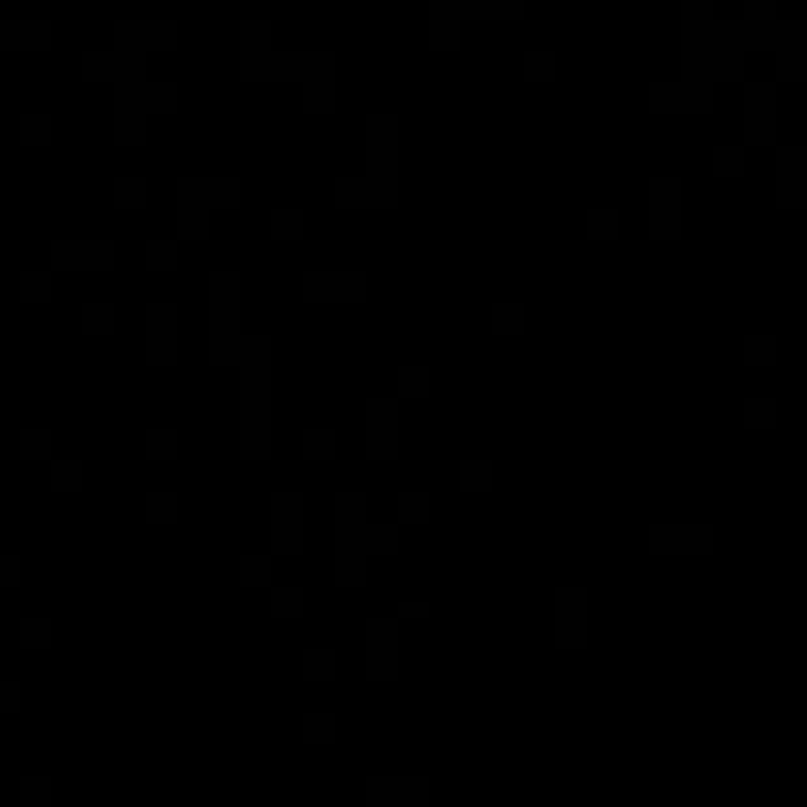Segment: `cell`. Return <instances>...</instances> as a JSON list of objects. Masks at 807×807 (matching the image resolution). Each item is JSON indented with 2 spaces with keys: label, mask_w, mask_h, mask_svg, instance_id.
Returning a JSON list of instances; mask_svg holds the SVG:
<instances>
[{
  "label": "cell",
  "mask_w": 807,
  "mask_h": 807,
  "mask_svg": "<svg viewBox=\"0 0 807 807\" xmlns=\"http://www.w3.org/2000/svg\"><path fill=\"white\" fill-rule=\"evenodd\" d=\"M366 272H355V268H343V272H327V268H315V272L304 276L300 292L312 304H358L366 296Z\"/></svg>",
  "instance_id": "1"
},
{
  "label": "cell",
  "mask_w": 807,
  "mask_h": 807,
  "mask_svg": "<svg viewBox=\"0 0 807 807\" xmlns=\"http://www.w3.org/2000/svg\"><path fill=\"white\" fill-rule=\"evenodd\" d=\"M146 358L154 366L177 363V307L166 300L146 307Z\"/></svg>",
  "instance_id": "2"
},
{
  "label": "cell",
  "mask_w": 807,
  "mask_h": 807,
  "mask_svg": "<svg viewBox=\"0 0 807 807\" xmlns=\"http://www.w3.org/2000/svg\"><path fill=\"white\" fill-rule=\"evenodd\" d=\"M744 134L756 146H768L776 134V83H744Z\"/></svg>",
  "instance_id": "3"
},
{
  "label": "cell",
  "mask_w": 807,
  "mask_h": 807,
  "mask_svg": "<svg viewBox=\"0 0 807 807\" xmlns=\"http://www.w3.org/2000/svg\"><path fill=\"white\" fill-rule=\"evenodd\" d=\"M245 197L241 177H202V174H189L177 177V202H193L205 209H228Z\"/></svg>",
  "instance_id": "4"
},
{
  "label": "cell",
  "mask_w": 807,
  "mask_h": 807,
  "mask_svg": "<svg viewBox=\"0 0 807 807\" xmlns=\"http://www.w3.org/2000/svg\"><path fill=\"white\" fill-rule=\"evenodd\" d=\"M650 547L657 555H701L713 547L709 524H654Z\"/></svg>",
  "instance_id": "5"
},
{
  "label": "cell",
  "mask_w": 807,
  "mask_h": 807,
  "mask_svg": "<svg viewBox=\"0 0 807 807\" xmlns=\"http://www.w3.org/2000/svg\"><path fill=\"white\" fill-rule=\"evenodd\" d=\"M366 800L378 807H417L430 800V780L425 776H371Z\"/></svg>",
  "instance_id": "6"
},
{
  "label": "cell",
  "mask_w": 807,
  "mask_h": 807,
  "mask_svg": "<svg viewBox=\"0 0 807 807\" xmlns=\"http://www.w3.org/2000/svg\"><path fill=\"white\" fill-rule=\"evenodd\" d=\"M52 261L59 268H87V272H99V268L115 264V241H56Z\"/></svg>",
  "instance_id": "7"
},
{
  "label": "cell",
  "mask_w": 807,
  "mask_h": 807,
  "mask_svg": "<svg viewBox=\"0 0 807 807\" xmlns=\"http://www.w3.org/2000/svg\"><path fill=\"white\" fill-rule=\"evenodd\" d=\"M115 138L123 146L146 142V111L134 99V83H115Z\"/></svg>",
  "instance_id": "8"
},
{
  "label": "cell",
  "mask_w": 807,
  "mask_h": 807,
  "mask_svg": "<svg viewBox=\"0 0 807 807\" xmlns=\"http://www.w3.org/2000/svg\"><path fill=\"white\" fill-rule=\"evenodd\" d=\"M241 276L221 268V272H209V320H225V315H241Z\"/></svg>",
  "instance_id": "9"
},
{
  "label": "cell",
  "mask_w": 807,
  "mask_h": 807,
  "mask_svg": "<svg viewBox=\"0 0 807 807\" xmlns=\"http://www.w3.org/2000/svg\"><path fill=\"white\" fill-rule=\"evenodd\" d=\"M335 575L343 587H363L366 583V547L355 536H335Z\"/></svg>",
  "instance_id": "10"
},
{
  "label": "cell",
  "mask_w": 807,
  "mask_h": 807,
  "mask_svg": "<svg viewBox=\"0 0 807 807\" xmlns=\"http://www.w3.org/2000/svg\"><path fill=\"white\" fill-rule=\"evenodd\" d=\"M241 315H225V320H209V358L217 366H233L241 355Z\"/></svg>",
  "instance_id": "11"
},
{
  "label": "cell",
  "mask_w": 807,
  "mask_h": 807,
  "mask_svg": "<svg viewBox=\"0 0 807 807\" xmlns=\"http://www.w3.org/2000/svg\"><path fill=\"white\" fill-rule=\"evenodd\" d=\"M241 450L248 461H264L272 453V410L241 414Z\"/></svg>",
  "instance_id": "12"
},
{
  "label": "cell",
  "mask_w": 807,
  "mask_h": 807,
  "mask_svg": "<svg viewBox=\"0 0 807 807\" xmlns=\"http://www.w3.org/2000/svg\"><path fill=\"white\" fill-rule=\"evenodd\" d=\"M134 99L142 103L146 115H169L177 111V103H182V91H177V83H166V79H138L134 83Z\"/></svg>",
  "instance_id": "13"
},
{
  "label": "cell",
  "mask_w": 807,
  "mask_h": 807,
  "mask_svg": "<svg viewBox=\"0 0 807 807\" xmlns=\"http://www.w3.org/2000/svg\"><path fill=\"white\" fill-rule=\"evenodd\" d=\"M363 520H366V496L355 493V488L335 493V536H355Z\"/></svg>",
  "instance_id": "14"
},
{
  "label": "cell",
  "mask_w": 807,
  "mask_h": 807,
  "mask_svg": "<svg viewBox=\"0 0 807 807\" xmlns=\"http://www.w3.org/2000/svg\"><path fill=\"white\" fill-rule=\"evenodd\" d=\"M366 146L371 154H398V115L378 111L366 118Z\"/></svg>",
  "instance_id": "15"
},
{
  "label": "cell",
  "mask_w": 807,
  "mask_h": 807,
  "mask_svg": "<svg viewBox=\"0 0 807 807\" xmlns=\"http://www.w3.org/2000/svg\"><path fill=\"white\" fill-rule=\"evenodd\" d=\"M358 540L366 555H394L398 552V524H358Z\"/></svg>",
  "instance_id": "16"
},
{
  "label": "cell",
  "mask_w": 807,
  "mask_h": 807,
  "mask_svg": "<svg viewBox=\"0 0 807 807\" xmlns=\"http://www.w3.org/2000/svg\"><path fill=\"white\" fill-rule=\"evenodd\" d=\"M202 236H209V209L177 202V241H202Z\"/></svg>",
  "instance_id": "17"
},
{
  "label": "cell",
  "mask_w": 807,
  "mask_h": 807,
  "mask_svg": "<svg viewBox=\"0 0 807 807\" xmlns=\"http://www.w3.org/2000/svg\"><path fill=\"white\" fill-rule=\"evenodd\" d=\"M307 606V595L304 587L288 583V587H272V599H268V611L276 614V619H300Z\"/></svg>",
  "instance_id": "18"
},
{
  "label": "cell",
  "mask_w": 807,
  "mask_h": 807,
  "mask_svg": "<svg viewBox=\"0 0 807 807\" xmlns=\"http://www.w3.org/2000/svg\"><path fill=\"white\" fill-rule=\"evenodd\" d=\"M272 410V378H241V414Z\"/></svg>",
  "instance_id": "19"
},
{
  "label": "cell",
  "mask_w": 807,
  "mask_h": 807,
  "mask_svg": "<svg viewBox=\"0 0 807 807\" xmlns=\"http://www.w3.org/2000/svg\"><path fill=\"white\" fill-rule=\"evenodd\" d=\"M583 228H587V236H591V241H611V236H619L622 217H619V209H606V205L587 209Z\"/></svg>",
  "instance_id": "20"
},
{
  "label": "cell",
  "mask_w": 807,
  "mask_h": 807,
  "mask_svg": "<svg viewBox=\"0 0 807 807\" xmlns=\"http://www.w3.org/2000/svg\"><path fill=\"white\" fill-rule=\"evenodd\" d=\"M268 228H272V236H280V241H296L307 228V213L304 209H292V205L272 209V213H268Z\"/></svg>",
  "instance_id": "21"
},
{
  "label": "cell",
  "mask_w": 807,
  "mask_h": 807,
  "mask_svg": "<svg viewBox=\"0 0 807 807\" xmlns=\"http://www.w3.org/2000/svg\"><path fill=\"white\" fill-rule=\"evenodd\" d=\"M650 103H654L662 115H690L685 83H650Z\"/></svg>",
  "instance_id": "22"
},
{
  "label": "cell",
  "mask_w": 807,
  "mask_h": 807,
  "mask_svg": "<svg viewBox=\"0 0 807 807\" xmlns=\"http://www.w3.org/2000/svg\"><path fill=\"white\" fill-rule=\"evenodd\" d=\"M304 111L307 115L335 111V79H312V83H304Z\"/></svg>",
  "instance_id": "23"
},
{
  "label": "cell",
  "mask_w": 807,
  "mask_h": 807,
  "mask_svg": "<svg viewBox=\"0 0 807 807\" xmlns=\"http://www.w3.org/2000/svg\"><path fill=\"white\" fill-rule=\"evenodd\" d=\"M118 67H123V47H115V52H87L83 56V75L99 79V83H111V79L118 75Z\"/></svg>",
  "instance_id": "24"
},
{
  "label": "cell",
  "mask_w": 807,
  "mask_h": 807,
  "mask_svg": "<svg viewBox=\"0 0 807 807\" xmlns=\"http://www.w3.org/2000/svg\"><path fill=\"white\" fill-rule=\"evenodd\" d=\"M115 304H107V300H91V304H83L79 307V323H83V331H91V335H107L115 327Z\"/></svg>",
  "instance_id": "25"
},
{
  "label": "cell",
  "mask_w": 807,
  "mask_h": 807,
  "mask_svg": "<svg viewBox=\"0 0 807 807\" xmlns=\"http://www.w3.org/2000/svg\"><path fill=\"white\" fill-rule=\"evenodd\" d=\"M646 228H650V236H657V241H674V236H682V209L650 205Z\"/></svg>",
  "instance_id": "26"
},
{
  "label": "cell",
  "mask_w": 807,
  "mask_h": 807,
  "mask_svg": "<svg viewBox=\"0 0 807 807\" xmlns=\"http://www.w3.org/2000/svg\"><path fill=\"white\" fill-rule=\"evenodd\" d=\"M713 169L721 177H741L744 169H749V154H744V146H736V142L713 146Z\"/></svg>",
  "instance_id": "27"
},
{
  "label": "cell",
  "mask_w": 807,
  "mask_h": 807,
  "mask_svg": "<svg viewBox=\"0 0 807 807\" xmlns=\"http://www.w3.org/2000/svg\"><path fill=\"white\" fill-rule=\"evenodd\" d=\"M366 670L374 682H394L398 677V646H366Z\"/></svg>",
  "instance_id": "28"
},
{
  "label": "cell",
  "mask_w": 807,
  "mask_h": 807,
  "mask_svg": "<svg viewBox=\"0 0 807 807\" xmlns=\"http://www.w3.org/2000/svg\"><path fill=\"white\" fill-rule=\"evenodd\" d=\"M300 670H304L307 682H331V677H335V650H323V646L304 650Z\"/></svg>",
  "instance_id": "29"
},
{
  "label": "cell",
  "mask_w": 807,
  "mask_h": 807,
  "mask_svg": "<svg viewBox=\"0 0 807 807\" xmlns=\"http://www.w3.org/2000/svg\"><path fill=\"white\" fill-rule=\"evenodd\" d=\"M142 261L150 272H169L177 264V241H166V236H154V241L142 245Z\"/></svg>",
  "instance_id": "30"
},
{
  "label": "cell",
  "mask_w": 807,
  "mask_h": 807,
  "mask_svg": "<svg viewBox=\"0 0 807 807\" xmlns=\"http://www.w3.org/2000/svg\"><path fill=\"white\" fill-rule=\"evenodd\" d=\"M272 524H304V493H272Z\"/></svg>",
  "instance_id": "31"
},
{
  "label": "cell",
  "mask_w": 807,
  "mask_h": 807,
  "mask_svg": "<svg viewBox=\"0 0 807 807\" xmlns=\"http://www.w3.org/2000/svg\"><path fill=\"white\" fill-rule=\"evenodd\" d=\"M776 177H807V146H776Z\"/></svg>",
  "instance_id": "32"
},
{
  "label": "cell",
  "mask_w": 807,
  "mask_h": 807,
  "mask_svg": "<svg viewBox=\"0 0 807 807\" xmlns=\"http://www.w3.org/2000/svg\"><path fill=\"white\" fill-rule=\"evenodd\" d=\"M146 193H150V185H146V177H134V174H126V177H115V182H111V197H115L118 205H126V209L142 205V202H146Z\"/></svg>",
  "instance_id": "33"
},
{
  "label": "cell",
  "mask_w": 807,
  "mask_h": 807,
  "mask_svg": "<svg viewBox=\"0 0 807 807\" xmlns=\"http://www.w3.org/2000/svg\"><path fill=\"white\" fill-rule=\"evenodd\" d=\"M430 508V493H398V520L402 524H425Z\"/></svg>",
  "instance_id": "34"
},
{
  "label": "cell",
  "mask_w": 807,
  "mask_h": 807,
  "mask_svg": "<svg viewBox=\"0 0 807 807\" xmlns=\"http://www.w3.org/2000/svg\"><path fill=\"white\" fill-rule=\"evenodd\" d=\"M142 508L154 524H169V520H177V512H182V501H177V493H146Z\"/></svg>",
  "instance_id": "35"
},
{
  "label": "cell",
  "mask_w": 807,
  "mask_h": 807,
  "mask_svg": "<svg viewBox=\"0 0 807 807\" xmlns=\"http://www.w3.org/2000/svg\"><path fill=\"white\" fill-rule=\"evenodd\" d=\"M300 733H304V741H307V744H327V741H331V736L339 733V725H335V717H331V713H304Z\"/></svg>",
  "instance_id": "36"
},
{
  "label": "cell",
  "mask_w": 807,
  "mask_h": 807,
  "mask_svg": "<svg viewBox=\"0 0 807 807\" xmlns=\"http://www.w3.org/2000/svg\"><path fill=\"white\" fill-rule=\"evenodd\" d=\"M366 430H398L394 398H371V402H366Z\"/></svg>",
  "instance_id": "37"
},
{
  "label": "cell",
  "mask_w": 807,
  "mask_h": 807,
  "mask_svg": "<svg viewBox=\"0 0 807 807\" xmlns=\"http://www.w3.org/2000/svg\"><path fill=\"white\" fill-rule=\"evenodd\" d=\"M555 619H587L583 587H560V591H555Z\"/></svg>",
  "instance_id": "38"
},
{
  "label": "cell",
  "mask_w": 807,
  "mask_h": 807,
  "mask_svg": "<svg viewBox=\"0 0 807 807\" xmlns=\"http://www.w3.org/2000/svg\"><path fill=\"white\" fill-rule=\"evenodd\" d=\"M304 453H307V461H331L335 457V430H323V425L304 430Z\"/></svg>",
  "instance_id": "39"
},
{
  "label": "cell",
  "mask_w": 807,
  "mask_h": 807,
  "mask_svg": "<svg viewBox=\"0 0 807 807\" xmlns=\"http://www.w3.org/2000/svg\"><path fill=\"white\" fill-rule=\"evenodd\" d=\"M398 394L402 398L430 394V366H398Z\"/></svg>",
  "instance_id": "40"
},
{
  "label": "cell",
  "mask_w": 807,
  "mask_h": 807,
  "mask_svg": "<svg viewBox=\"0 0 807 807\" xmlns=\"http://www.w3.org/2000/svg\"><path fill=\"white\" fill-rule=\"evenodd\" d=\"M146 453L154 457V461H169V457H177V430H166V425H158V430H146Z\"/></svg>",
  "instance_id": "41"
},
{
  "label": "cell",
  "mask_w": 807,
  "mask_h": 807,
  "mask_svg": "<svg viewBox=\"0 0 807 807\" xmlns=\"http://www.w3.org/2000/svg\"><path fill=\"white\" fill-rule=\"evenodd\" d=\"M366 457L371 461H394L398 457V430H366Z\"/></svg>",
  "instance_id": "42"
},
{
  "label": "cell",
  "mask_w": 807,
  "mask_h": 807,
  "mask_svg": "<svg viewBox=\"0 0 807 807\" xmlns=\"http://www.w3.org/2000/svg\"><path fill=\"white\" fill-rule=\"evenodd\" d=\"M744 422L752 425V430H768V425L776 422V398H744Z\"/></svg>",
  "instance_id": "43"
},
{
  "label": "cell",
  "mask_w": 807,
  "mask_h": 807,
  "mask_svg": "<svg viewBox=\"0 0 807 807\" xmlns=\"http://www.w3.org/2000/svg\"><path fill=\"white\" fill-rule=\"evenodd\" d=\"M650 205H665V209H682V177H654L650 182Z\"/></svg>",
  "instance_id": "44"
},
{
  "label": "cell",
  "mask_w": 807,
  "mask_h": 807,
  "mask_svg": "<svg viewBox=\"0 0 807 807\" xmlns=\"http://www.w3.org/2000/svg\"><path fill=\"white\" fill-rule=\"evenodd\" d=\"M272 547H276V555H300L304 552V524H272Z\"/></svg>",
  "instance_id": "45"
},
{
  "label": "cell",
  "mask_w": 807,
  "mask_h": 807,
  "mask_svg": "<svg viewBox=\"0 0 807 807\" xmlns=\"http://www.w3.org/2000/svg\"><path fill=\"white\" fill-rule=\"evenodd\" d=\"M52 481H56V488L59 493H75V488H83V481H87V469H83V461H56L52 465Z\"/></svg>",
  "instance_id": "46"
},
{
  "label": "cell",
  "mask_w": 807,
  "mask_h": 807,
  "mask_svg": "<svg viewBox=\"0 0 807 807\" xmlns=\"http://www.w3.org/2000/svg\"><path fill=\"white\" fill-rule=\"evenodd\" d=\"M457 481L469 488V493H485V488L493 485V461H461Z\"/></svg>",
  "instance_id": "47"
},
{
  "label": "cell",
  "mask_w": 807,
  "mask_h": 807,
  "mask_svg": "<svg viewBox=\"0 0 807 807\" xmlns=\"http://www.w3.org/2000/svg\"><path fill=\"white\" fill-rule=\"evenodd\" d=\"M776 202L784 209L807 205V177H776Z\"/></svg>",
  "instance_id": "48"
},
{
  "label": "cell",
  "mask_w": 807,
  "mask_h": 807,
  "mask_svg": "<svg viewBox=\"0 0 807 807\" xmlns=\"http://www.w3.org/2000/svg\"><path fill=\"white\" fill-rule=\"evenodd\" d=\"M241 583L245 587L272 583V555H245L241 560Z\"/></svg>",
  "instance_id": "49"
},
{
  "label": "cell",
  "mask_w": 807,
  "mask_h": 807,
  "mask_svg": "<svg viewBox=\"0 0 807 807\" xmlns=\"http://www.w3.org/2000/svg\"><path fill=\"white\" fill-rule=\"evenodd\" d=\"M587 642V619H555V646L560 650H579Z\"/></svg>",
  "instance_id": "50"
},
{
  "label": "cell",
  "mask_w": 807,
  "mask_h": 807,
  "mask_svg": "<svg viewBox=\"0 0 807 807\" xmlns=\"http://www.w3.org/2000/svg\"><path fill=\"white\" fill-rule=\"evenodd\" d=\"M488 320H493V327L501 335H516L524 327V307L520 304H493V315H488Z\"/></svg>",
  "instance_id": "51"
},
{
  "label": "cell",
  "mask_w": 807,
  "mask_h": 807,
  "mask_svg": "<svg viewBox=\"0 0 807 807\" xmlns=\"http://www.w3.org/2000/svg\"><path fill=\"white\" fill-rule=\"evenodd\" d=\"M524 75L532 83H552L555 79V56L552 52H528L524 56Z\"/></svg>",
  "instance_id": "52"
},
{
  "label": "cell",
  "mask_w": 807,
  "mask_h": 807,
  "mask_svg": "<svg viewBox=\"0 0 807 807\" xmlns=\"http://www.w3.org/2000/svg\"><path fill=\"white\" fill-rule=\"evenodd\" d=\"M772 358H776V339L772 335H749L744 339V363L768 366Z\"/></svg>",
  "instance_id": "53"
},
{
  "label": "cell",
  "mask_w": 807,
  "mask_h": 807,
  "mask_svg": "<svg viewBox=\"0 0 807 807\" xmlns=\"http://www.w3.org/2000/svg\"><path fill=\"white\" fill-rule=\"evenodd\" d=\"M366 646H398V619H366Z\"/></svg>",
  "instance_id": "54"
},
{
  "label": "cell",
  "mask_w": 807,
  "mask_h": 807,
  "mask_svg": "<svg viewBox=\"0 0 807 807\" xmlns=\"http://www.w3.org/2000/svg\"><path fill=\"white\" fill-rule=\"evenodd\" d=\"M20 634H24L28 646H44V642H52V622H47V619H28L24 626H20Z\"/></svg>",
  "instance_id": "55"
},
{
  "label": "cell",
  "mask_w": 807,
  "mask_h": 807,
  "mask_svg": "<svg viewBox=\"0 0 807 807\" xmlns=\"http://www.w3.org/2000/svg\"><path fill=\"white\" fill-rule=\"evenodd\" d=\"M20 131H24L28 142H44V138H52V118H47V115H28Z\"/></svg>",
  "instance_id": "56"
},
{
  "label": "cell",
  "mask_w": 807,
  "mask_h": 807,
  "mask_svg": "<svg viewBox=\"0 0 807 807\" xmlns=\"http://www.w3.org/2000/svg\"><path fill=\"white\" fill-rule=\"evenodd\" d=\"M430 36H434V44H437V47H445V52H450V47H457V39H461V32H457L453 24H445V20H437Z\"/></svg>",
  "instance_id": "57"
},
{
  "label": "cell",
  "mask_w": 807,
  "mask_h": 807,
  "mask_svg": "<svg viewBox=\"0 0 807 807\" xmlns=\"http://www.w3.org/2000/svg\"><path fill=\"white\" fill-rule=\"evenodd\" d=\"M24 292L32 296V300H44V296H52V276H44V272H32L24 280Z\"/></svg>",
  "instance_id": "58"
},
{
  "label": "cell",
  "mask_w": 807,
  "mask_h": 807,
  "mask_svg": "<svg viewBox=\"0 0 807 807\" xmlns=\"http://www.w3.org/2000/svg\"><path fill=\"white\" fill-rule=\"evenodd\" d=\"M398 614H402V619H422V614H430V606H425V603H402V606H398Z\"/></svg>",
  "instance_id": "59"
},
{
  "label": "cell",
  "mask_w": 807,
  "mask_h": 807,
  "mask_svg": "<svg viewBox=\"0 0 807 807\" xmlns=\"http://www.w3.org/2000/svg\"><path fill=\"white\" fill-rule=\"evenodd\" d=\"M24 445H28L32 453H44V450H47V434H44V430H32V434L24 437Z\"/></svg>",
  "instance_id": "60"
},
{
  "label": "cell",
  "mask_w": 807,
  "mask_h": 807,
  "mask_svg": "<svg viewBox=\"0 0 807 807\" xmlns=\"http://www.w3.org/2000/svg\"><path fill=\"white\" fill-rule=\"evenodd\" d=\"M28 795H32V800H47L52 788H47V780H32V784H28Z\"/></svg>",
  "instance_id": "61"
},
{
  "label": "cell",
  "mask_w": 807,
  "mask_h": 807,
  "mask_svg": "<svg viewBox=\"0 0 807 807\" xmlns=\"http://www.w3.org/2000/svg\"><path fill=\"white\" fill-rule=\"evenodd\" d=\"M13 575H16V563L4 560V563H0V579H13Z\"/></svg>",
  "instance_id": "62"
},
{
  "label": "cell",
  "mask_w": 807,
  "mask_h": 807,
  "mask_svg": "<svg viewBox=\"0 0 807 807\" xmlns=\"http://www.w3.org/2000/svg\"><path fill=\"white\" fill-rule=\"evenodd\" d=\"M16 701V690H0V705H13Z\"/></svg>",
  "instance_id": "63"
}]
</instances>
